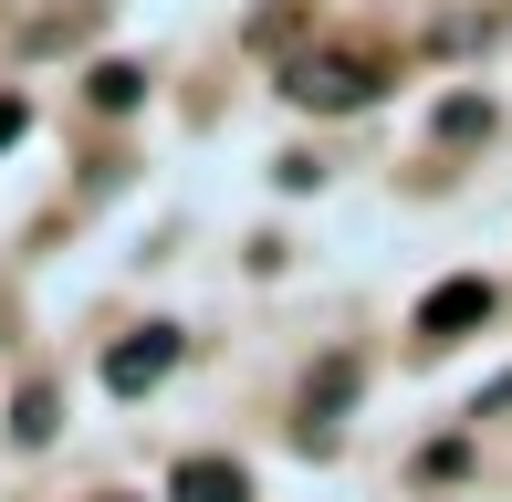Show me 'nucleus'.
Here are the masks:
<instances>
[{
	"mask_svg": "<svg viewBox=\"0 0 512 502\" xmlns=\"http://www.w3.org/2000/svg\"><path fill=\"white\" fill-rule=\"evenodd\" d=\"M283 95H293V105H324V116H345V105L377 95V63H366V53H304V63L283 74Z\"/></svg>",
	"mask_w": 512,
	"mask_h": 502,
	"instance_id": "nucleus-1",
	"label": "nucleus"
},
{
	"mask_svg": "<svg viewBox=\"0 0 512 502\" xmlns=\"http://www.w3.org/2000/svg\"><path fill=\"white\" fill-rule=\"evenodd\" d=\"M168 367H178V325H147V335H126V346L105 356V387H115V398H147Z\"/></svg>",
	"mask_w": 512,
	"mask_h": 502,
	"instance_id": "nucleus-2",
	"label": "nucleus"
},
{
	"mask_svg": "<svg viewBox=\"0 0 512 502\" xmlns=\"http://www.w3.org/2000/svg\"><path fill=\"white\" fill-rule=\"evenodd\" d=\"M481 314H492V283L460 272V283H439L429 304H418V335H460V325H481Z\"/></svg>",
	"mask_w": 512,
	"mask_h": 502,
	"instance_id": "nucleus-3",
	"label": "nucleus"
},
{
	"mask_svg": "<svg viewBox=\"0 0 512 502\" xmlns=\"http://www.w3.org/2000/svg\"><path fill=\"white\" fill-rule=\"evenodd\" d=\"M168 502H251V482H241V461H178Z\"/></svg>",
	"mask_w": 512,
	"mask_h": 502,
	"instance_id": "nucleus-4",
	"label": "nucleus"
},
{
	"mask_svg": "<svg viewBox=\"0 0 512 502\" xmlns=\"http://www.w3.org/2000/svg\"><path fill=\"white\" fill-rule=\"evenodd\" d=\"M95 105L126 116V105H136V63H95Z\"/></svg>",
	"mask_w": 512,
	"mask_h": 502,
	"instance_id": "nucleus-5",
	"label": "nucleus"
},
{
	"mask_svg": "<svg viewBox=\"0 0 512 502\" xmlns=\"http://www.w3.org/2000/svg\"><path fill=\"white\" fill-rule=\"evenodd\" d=\"M11 136H21V105H11V95H0V147H11Z\"/></svg>",
	"mask_w": 512,
	"mask_h": 502,
	"instance_id": "nucleus-6",
	"label": "nucleus"
}]
</instances>
